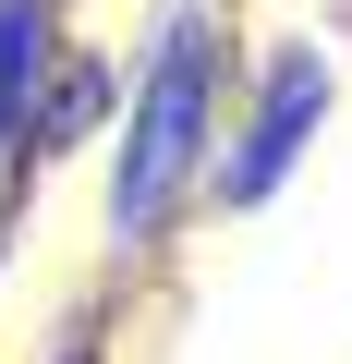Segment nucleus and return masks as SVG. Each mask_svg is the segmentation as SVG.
<instances>
[{"label": "nucleus", "instance_id": "nucleus-3", "mask_svg": "<svg viewBox=\"0 0 352 364\" xmlns=\"http://www.w3.org/2000/svg\"><path fill=\"white\" fill-rule=\"evenodd\" d=\"M49 49H61V0H0V158H25V146H37Z\"/></svg>", "mask_w": 352, "mask_h": 364}, {"label": "nucleus", "instance_id": "nucleus-4", "mask_svg": "<svg viewBox=\"0 0 352 364\" xmlns=\"http://www.w3.org/2000/svg\"><path fill=\"white\" fill-rule=\"evenodd\" d=\"M97 109H110V73H97V61H61V73H49V97H37V158H49V146H73Z\"/></svg>", "mask_w": 352, "mask_h": 364}, {"label": "nucleus", "instance_id": "nucleus-1", "mask_svg": "<svg viewBox=\"0 0 352 364\" xmlns=\"http://www.w3.org/2000/svg\"><path fill=\"white\" fill-rule=\"evenodd\" d=\"M207 109H219V37H207V13H170V37L146 61V97H134V134H122V170H110V231L122 243H146L170 219V195L195 182Z\"/></svg>", "mask_w": 352, "mask_h": 364}, {"label": "nucleus", "instance_id": "nucleus-5", "mask_svg": "<svg viewBox=\"0 0 352 364\" xmlns=\"http://www.w3.org/2000/svg\"><path fill=\"white\" fill-rule=\"evenodd\" d=\"M61 364H97V340H73V352H61Z\"/></svg>", "mask_w": 352, "mask_h": 364}, {"label": "nucleus", "instance_id": "nucleus-2", "mask_svg": "<svg viewBox=\"0 0 352 364\" xmlns=\"http://www.w3.org/2000/svg\"><path fill=\"white\" fill-rule=\"evenodd\" d=\"M316 122H328V61H316V49H279V61H267V85H255L243 146L219 158V195H231V207L279 195V170L304 158V134H316Z\"/></svg>", "mask_w": 352, "mask_h": 364}]
</instances>
